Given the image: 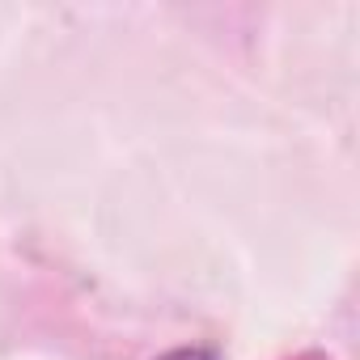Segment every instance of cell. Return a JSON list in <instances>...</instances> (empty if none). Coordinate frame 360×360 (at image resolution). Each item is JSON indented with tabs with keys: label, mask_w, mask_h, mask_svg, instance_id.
I'll list each match as a JSON object with an SVG mask.
<instances>
[{
	"label": "cell",
	"mask_w": 360,
	"mask_h": 360,
	"mask_svg": "<svg viewBox=\"0 0 360 360\" xmlns=\"http://www.w3.org/2000/svg\"><path fill=\"white\" fill-rule=\"evenodd\" d=\"M161 360H217L208 347H178V352H165Z\"/></svg>",
	"instance_id": "6da1fadb"
}]
</instances>
